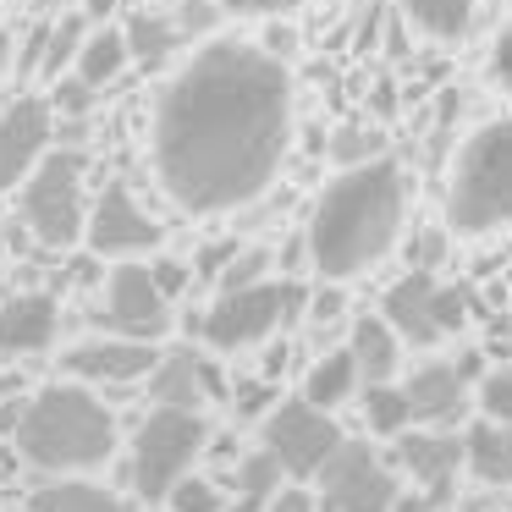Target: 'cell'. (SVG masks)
<instances>
[{"label":"cell","instance_id":"cell-9","mask_svg":"<svg viewBox=\"0 0 512 512\" xmlns=\"http://www.w3.org/2000/svg\"><path fill=\"white\" fill-rule=\"evenodd\" d=\"M325 512H397L402 479L369 441H342V452L320 468Z\"/></svg>","mask_w":512,"mask_h":512},{"label":"cell","instance_id":"cell-25","mask_svg":"<svg viewBox=\"0 0 512 512\" xmlns=\"http://www.w3.org/2000/svg\"><path fill=\"white\" fill-rule=\"evenodd\" d=\"M397 6H402V17L419 23L430 39H463L479 0H397Z\"/></svg>","mask_w":512,"mask_h":512},{"label":"cell","instance_id":"cell-14","mask_svg":"<svg viewBox=\"0 0 512 512\" xmlns=\"http://www.w3.org/2000/svg\"><path fill=\"white\" fill-rule=\"evenodd\" d=\"M67 375L72 380H89V386H138L160 369V353L155 342H127V336H89V342H78L67 358Z\"/></svg>","mask_w":512,"mask_h":512},{"label":"cell","instance_id":"cell-2","mask_svg":"<svg viewBox=\"0 0 512 512\" xmlns=\"http://www.w3.org/2000/svg\"><path fill=\"white\" fill-rule=\"evenodd\" d=\"M402 210H408V182H402L397 160L380 155L369 166H347L309 215L303 248H309L314 270L325 281H347L380 265L402 232Z\"/></svg>","mask_w":512,"mask_h":512},{"label":"cell","instance_id":"cell-8","mask_svg":"<svg viewBox=\"0 0 512 512\" xmlns=\"http://www.w3.org/2000/svg\"><path fill=\"white\" fill-rule=\"evenodd\" d=\"M386 320L402 342L435 347L468 325V292L435 281V270H408L386 287Z\"/></svg>","mask_w":512,"mask_h":512},{"label":"cell","instance_id":"cell-30","mask_svg":"<svg viewBox=\"0 0 512 512\" xmlns=\"http://www.w3.org/2000/svg\"><path fill=\"white\" fill-rule=\"evenodd\" d=\"M331 155L347 160V166H369V160H380V133H369V127H342V133L331 138Z\"/></svg>","mask_w":512,"mask_h":512},{"label":"cell","instance_id":"cell-35","mask_svg":"<svg viewBox=\"0 0 512 512\" xmlns=\"http://www.w3.org/2000/svg\"><path fill=\"white\" fill-rule=\"evenodd\" d=\"M265 512H320V496H314V490H303V485H281V496L270 501Z\"/></svg>","mask_w":512,"mask_h":512},{"label":"cell","instance_id":"cell-4","mask_svg":"<svg viewBox=\"0 0 512 512\" xmlns=\"http://www.w3.org/2000/svg\"><path fill=\"white\" fill-rule=\"evenodd\" d=\"M446 226L463 237L512 226V122H485L463 144L446 193Z\"/></svg>","mask_w":512,"mask_h":512},{"label":"cell","instance_id":"cell-16","mask_svg":"<svg viewBox=\"0 0 512 512\" xmlns=\"http://www.w3.org/2000/svg\"><path fill=\"white\" fill-rule=\"evenodd\" d=\"M210 23H215L210 0H182V6H171V12H138V17H127V45H133V61L160 67L171 50H182V45H193L199 34H210Z\"/></svg>","mask_w":512,"mask_h":512},{"label":"cell","instance_id":"cell-29","mask_svg":"<svg viewBox=\"0 0 512 512\" xmlns=\"http://www.w3.org/2000/svg\"><path fill=\"white\" fill-rule=\"evenodd\" d=\"M479 408H485V419L512 424V364H496L479 380Z\"/></svg>","mask_w":512,"mask_h":512},{"label":"cell","instance_id":"cell-3","mask_svg":"<svg viewBox=\"0 0 512 512\" xmlns=\"http://www.w3.org/2000/svg\"><path fill=\"white\" fill-rule=\"evenodd\" d=\"M17 452L34 468H50V474L100 468L116 452V413L89 386H45L39 397L23 402Z\"/></svg>","mask_w":512,"mask_h":512},{"label":"cell","instance_id":"cell-21","mask_svg":"<svg viewBox=\"0 0 512 512\" xmlns=\"http://www.w3.org/2000/svg\"><path fill=\"white\" fill-rule=\"evenodd\" d=\"M133 67V45H127V28H94L89 34V45H83V56H78V67L67 72V78H83L89 89H111L122 72Z\"/></svg>","mask_w":512,"mask_h":512},{"label":"cell","instance_id":"cell-12","mask_svg":"<svg viewBox=\"0 0 512 512\" xmlns=\"http://www.w3.org/2000/svg\"><path fill=\"white\" fill-rule=\"evenodd\" d=\"M50 138H56V105L39 94H17L0 111V193H12L17 182H28L45 166Z\"/></svg>","mask_w":512,"mask_h":512},{"label":"cell","instance_id":"cell-15","mask_svg":"<svg viewBox=\"0 0 512 512\" xmlns=\"http://www.w3.org/2000/svg\"><path fill=\"white\" fill-rule=\"evenodd\" d=\"M397 463L413 474L424 501L435 512H446V496L457 490V468H468V441H457L446 430H408L397 441Z\"/></svg>","mask_w":512,"mask_h":512},{"label":"cell","instance_id":"cell-36","mask_svg":"<svg viewBox=\"0 0 512 512\" xmlns=\"http://www.w3.org/2000/svg\"><path fill=\"white\" fill-rule=\"evenodd\" d=\"M237 254H243L237 243H210V248H204V259H199V270H204V276L221 281L226 270H232V259H237Z\"/></svg>","mask_w":512,"mask_h":512},{"label":"cell","instance_id":"cell-37","mask_svg":"<svg viewBox=\"0 0 512 512\" xmlns=\"http://www.w3.org/2000/svg\"><path fill=\"white\" fill-rule=\"evenodd\" d=\"M309 314H314V320H336V314H342V292H336V287H320V292H309Z\"/></svg>","mask_w":512,"mask_h":512},{"label":"cell","instance_id":"cell-28","mask_svg":"<svg viewBox=\"0 0 512 512\" xmlns=\"http://www.w3.org/2000/svg\"><path fill=\"white\" fill-rule=\"evenodd\" d=\"M166 507H171V512H226V496H221V485H215V479L188 474L177 490H171Z\"/></svg>","mask_w":512,"mask_h":512},{"label":"cell","instance_id":"cell-1","mask_svg":"<svg viewBox=\"0 0 512 512\" xmlns=\"http://www.w3.org/2000/svg\"><path fill=\"white\" fill-rule=\"evenodd\" d=\"M292 83L270 50L210 39L155 100V177L188 215L254 204L287 155Z\"/></svg>","mask_w":512,"mask_h":512},{"label":"cell","instance_id":"cell-24","mask_svg":"<svg viewBox=\"0 0 512 512\" xmlns=\"http://www.w3.org/2000/svg\"><path fill=\"white\" fill-rule=\"evenodd\" d=\"M28 512H127L122 496L89 479H50L28 496Z\"/></svg>","mask_w":512,"mask_h":512},{"label":"cell","instance_id":"cell-13","mask_svg":"<svg viewBox=\"0 0 512 512\" xmlns=\"http://www.w3.org/2000/svg\"><path fill=\"white\" fill-rule=\"evenodd\" d=\"M160 237H166L160 221L133 199V188L127 182H105L94 210H89V248L94 254L122 265V259L144 254V248H160Z\"/></svg>","mask_w":512,"mask_h":512},{"label":"cell","instance_id":"cell-10","mask_svg":"<svg viewBox=\"0 0 512 512\" xmlns=\"http://www.w3.org/2000/svg\"><path fill=\"white\" fill-rule=\"evenodd\" d=\"M265 452L281 457V468L298 479H320V468L342 452V430L325 408H314L309 397L276 402L265 413Z\"/></svg>","mask_w":512,"mask_h":512},{"label":"cell","instance_id":"cell-42","mask_svg":"<svg viewBox=\"0 0 512 512\" xmlns=\"http://www.w3.org/2000/svg\"><path fill=\"white\" fill-rule=\"evenodd\" d=\"M39 6H45V12H56V6H72V0H39Z\"/></svg>","mask_w":512,"mask_h":512},{"label":"cell","instance_id":"cell-26","mask_svg":"<svg viewBox=\"0 0 512 512\" xmlns=\"http://www.w3.org/2000/svg\"><path fill=\"white\" fill-rule=\"evenodd\" d=\"M364 424L369 435H386V441H402L413 424V402L402 386H364Z\"/></svg>","mask_w":512,"mask_h":512},{"label":"cell","instance_id":"cell-22","mask_svg":"<svg viewBox=\"0 0 512 512\" xmlns=\"http://www.w3.org/2000/svg\"><path fill=\"white\" fill-rule=\"evenodd\" d=\"M358 386H364V375H358V364H353V347H336V353L314 358L309 375H303V397H309L314 408H325V413L342 408Z\"/></svg>","mask_w":512,"mask_h":512},{"label":"cell","instance_id":"cell-19","mask_svg":"<svg viewBox=\"0 0 512 512\" xmlns=\"http://www.w3.org/2000/svg\"><path fill=\"white\" fill-rule=\"evenodd\" d=\"M402 391H408V402H413V419L446 424V419H457L463 402H468V375L457 364H424V369H413V380Z\"/></svg>","mask_w":512,"mask_h":512},{"label":"cell","instance_id":"cell-23","mask_svg":"<svg viewBox=\"0 0 512 512\" xmlns=\"http://www.w3.org/2000/svg\"><path fill=\"white\" fill-rule=\"evenodd\" d=\"M468 474L485 485H512V424L485 419L468 430Z\"/></svg>","mask_w":512,"mask_h":512},{"label":"cell","instance_id":"cell-41","mask_svg":"<svg viewBox=\"0 0 512 512\" xmlns=\"http://www.w3.org/2000/svg\"><path fill=\"white\" fill-rule=\"evenodd\" d=\"M116 12V0H89V17H111Z\"/></svg>","mask_w":512,"mask_h":512},{"label":"cell","instance_id":"cell-27","mask_svg":"<svg viewBox=\"0 0 512 512\" xmlns=\"http://www.w3.org/2000/svg\"><path fill=\"white\" fill-rule=\"evenodd\" d=\"M83 45H89V23H83V17H67L61 28H50V50H45V72H50V78L61 83V72L78 67Z\"/></svg>","mask_w":512,"mask_h":512},{"label":"cell","instance_id":"cell-31","mask_svg":"<svg viewBox=\"0 0 512 512\" xmlns=\"http://www.w3.org/2000/svg\"><path fill=\"white\" fill-rule=\"evenodd\" d=\"M265 270H270V248H243V254L232 259V270L221 276V292H248V287H259V281H265Z\"/></svg>","mask_w":512,"mask_h":512},{"label":"cell","instance_id":"cell-32","mask_svg":"<svg viewBox=\"0 0 512 512\" xmlns=\"http://www.w3.org/2000/svg\"><path fill=\"white\" fill-rule=\"evenodd\" d=\"M94 94H100V89H89L83 78H61V83H56V100H50V105H56L67 122H83V111L94 105Z\"/></svg>","mask_w":512,"mask_h":512},{"label":"cell","instance_id":"cell-20","mask_svg":"<svg viewBox=\"0 0 512 512\" xmlns=\"http://www.w3.org/2000/svg\"><path fill=\"white\" fill-rule=\"evenodd\" d=\"M402 336L391 331V320L380 314V320H358L353 336H347V347H353V364L358 375H364V386H391V375H397V358H402Z\"/></svg>","mask_w":512,"mask_h":512},{"label":"cell","instance_id":"cell-38","mask_svg":"<svg viewBox=\"0 0 512 512\" xmlns=\"http://www.w3.org/2000/svg\"><path fill=\"white\" fill-rule=\"evenodd\" d=\"M149 270H155V287L166 292V298H177V292L188 287V270L182 265H166V259H160V265H149Z\"/></svg>","mask_w":512,"mask_h":512},{"label":"cell","instance_id":"cell-6","mask_svg":"<svg viewBox=\"0 0 512 512\" xmlns=\"http://www.w3.org/2000/svg\"><path fill=\"white\" fill-rule=\"evenodd\" d=\"M204 441H210V430H204L199 413L149 408V419L138 424V435H133V463H127L133 490L144 501H171V490L193 474Z\"/></svg>","mask_w":512,"mask_h":512},{"label":"cell","instance_id":"cell-18","mask_svg":"<svg viewBox=\"0 0 512 512\" xmlns=\"http://www.w3.org/2000/svg\"><path fill=\"white\" fill-rule=\"evenodd\" d=\"M221 375H215L204 358L193 353H166L160 369L149 375V402L155 408H182V413H199L210 397H221Z\"/></svg>","mask_w":512,"mask_h":512},{"label":"cell","instance_id":"cell-11","mask_svg":"<svg viewBox=\"0 0 512 512\" xmlns=\"http://www.w3.org/2000/svg\"><path fill=\"white\" fill-rule=\"evenodd\" d=\"M105 331L127 336V342H160L171 331V298L155 287V270L122 259V265L105 276V309H100Z\"/></svg>","mask_w":512,"mask_h":512},{"label":"cell","instance_id":"cell-17","mask_svg":"<svg viewBox=\"0 0 512 512\" xmlns=\"http://www.w3.org/2000/svg\"><path fill=\"white\" fill-rule=\"evenodd\" d=\"M61 309L50 292H17L0 303V358H34L56 342Z\"/></svg>","mask_w":512,"mask_h":512},{"label":"cell","instance_id":"cell-43","mask_svg":"<svg viewBox=\"0 0 512 512\" xmlns=\"http://www.w3.org/2000/svg\"><path fill=\"white\" fill-rule=\"evenodd\" d=\"M6 56H12V50H6V34H0V72H6Z\"/></svg>","mask_w":512,"mask_h":512},{"label":"cell","instance_id":"cell-39","mask_svg":"<svg viewBox=\"0 0 512 512\" xmlns=\"http://www.w3.org/2000/svg\"><path fill=\"white\" fill-rule=\"evenodd\" d=\"M419 254H413V270H435V259H441V237H419Z\"/></svg>","mask_w":512,"mask_h":512},{"label":"cell","instance_id":"cell-5","mask_svg":"<svg viewBox=\"0 0 512 512\" xmlns=\"http://www.w3.org/2000/svg\"><path fill=\"white\" fill-rule=\"evenodd\" d=\"M83 155L78 149H61V155H50L45 166L34 171V177L23 182V199H17V215H23V226L34 232L39 248H50V254H67L78 237H89V193H83Z\"/></svg>","mask_w":512,"mask_h":512},{"label":"cell","instance_id":"cell-7","mask_svg":"<svg viewBox=\"0 0 512 512\" xmlns=\"http://www.w3.org/2000/svg\"><path fill=\"white\" fill-rule=\"evenodd\" d=\"M309 292L298 281H259L248 292H221L204 314V342L215 353H237V347H254L276 331L281 320H298Z\"/></svg>","mask_w":512,"mask_h":512},{"label":"cell","instance_id":"cell-33","mask_svg":"<svg viewBox=\"0 0 512 512\" xmlns=\"http://www.w3.org/2000/svg\"><path fill=\"white\" fill-rule=\"evenodd\" d=\"M490 83H496L501 94H512V23L496 34V45H490Z\"/></svg>","mask_w":512,"mask_h":512},{"label":"cell","instance_id":"cell-40","mask_svg":"<svg viewBox=\"0 0 512 512\" xmlns=\"http://www.w3.org/2000/svg\"><path fill=\"white\" fill-rule=\"evenodd\" d=\"M287 50H292V34L287 28H270V56H287Z\"/></svg>","mask_w":512,"mask_h":512},{"label":"cell","instance_id":"cell-34","mask_svg":"<svg viewBox=\"0 0 512 512\" xmlns=\"http://www.w3.org/2000/svg\"><path fill=\"white\" fill-rule=\"evenodd\" d=\"M221 6L237 17H281V12H292V6H303V0H221Z\"/></svg>","mask_w":512,"mask_h":512}]
</instances>
